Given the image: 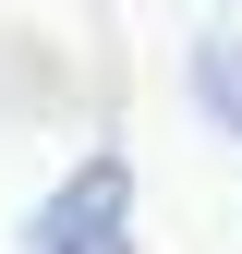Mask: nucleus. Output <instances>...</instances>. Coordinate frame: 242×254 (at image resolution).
<instances>
[{"mask_svg":"<svg viewBox=\"0 0 242 254\" xmlns=\"http://www.w3.org/2000/svg\"><path fill=\"white\" fill-rule=\"evenodd\" d=\"M194 97L218 133H242V37H194Z\"/></svg>","mask_w":242,"mask_h":254,"instance_id":"nucleus-2","label":"nucleus"},{"mask_svg":"<svg viewBox=\"0 0 242 254\" xmlns=\"http://www.w3.org/2000/svg\"><path fill=\"white\" fill-rule=\"evenodd\" d=\"M24 254H133V157L97 145L24 206Z\"/></svg>","mask_w":242,"mask_h":254,"instance_id":"nucleus-1","label":"nucleus"}]
</instances>
